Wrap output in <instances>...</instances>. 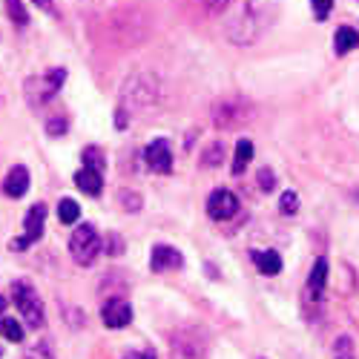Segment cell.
<instances>
[{
	"mask_svg": "<svg viewBox=\"0 0 359 359\" xmlns=\"http://www.w3.org/2000/svg\"><path fill=\"white\" fill-rule=\"evenodd\" d=\"M69 253L78 264H93L95 256L101 253V238L93 224H78L72 238H69Z\"/></svg>",
	"mask_w": 359,
	"mask_h": 359,
	"instance_id": "1",
	"label": "cell"
},
{
	"mask_svg": "<svg viewBox=\"0 0 359 359\" xmlns=\"http://www.w3.org/2000/svg\"><path fill=\"white\" fill-rule=\"evenodd\" d=\"M12 290H15V305L23 313L26 325L29 327H41L43 325V305H41V299H38V290L29 285V282H15Z\"/></svg>",
	"mask_w": 359,
	"mask_h": 359,
	"instance_id": "2",
	"label": "cell"
},
{
	"mask_svg": "<svg viewBox=\"0 0 359 359\" xmlns=\"http://www.w3.org/2000/svg\"><path fill=\"white\" fill-rule=\"evenodd\" d=\"M64 81H67V69H49L43 78H32L26 83V98L35 107H41L55 98V93L64 86Z\"/></svg>",
	"mask_w": 359,
	"mask_h": 359,
	"instance_id": "3",
	"label": "cell"
},
{
	"mask_svg": "<svg viewBox=\"0 0 359 359\" xmlns=\"http://www.w3.org/2000/svg\"><path fill=\"white\" fill-rule=\"evenodd\" d=\"M172 359H204V337L198 331H178L170 339Z\"/></svg>",
	"mask_w": 359,
	"mask_h": 359,
	"instance_id": "4",
	"label": "cell"
},
{
	"mask_svg": "<svg viewBox=\"0 0 359 359\" xmlns=\"http://www.w3.org/2000/svg\"><path fill=\"white\" fill-rule=\"evenodd\" d=\"M43 222H46V204H35L32 210L26 213V222H23L26 233L12 242V250H26L29 245H35L38 238L43 236Z\"/></svg>",
	"mask_w": 359,
	"mask_h": 359,
	"instance_id": "5",
	"label": "cell"
},
{
	"mask_svg": "<svg viewBox=\"0 0 359 359\" xmlns=\"http://www.w3.org/2000/svg\"><path fill=\"white\" fill-rule=\"evenodd\" d=\"M207 213H210L213 222H227L238 213V198L230 190H213L210 198H207Z\"/></svg>",
	"mask_w": 359,
	"mask_h": 359,
	"instance_id": "6",
	"label": "cell"
},
{
	"mask_svg": "<svg viewBox=\"0 0 359 359\" xmlns=\"http://www.w3.org/2000/svg\"><path fill=\"white\" fill-rule=\"evenodd\" d=\"M147 164L153 167L156 172H161V175H170L172 172V153H170V144L164 141V138H156L153 144L147 147Z\"/></svg>",
	"mask_w": 359,
	"mask_h": 359,
	"instance_id": "7",
	"label": "cell"
},
{
	"mask_svg": "<svg viewBox=\"0 0 359 359\" xmlns=\"http://www.w3.org/2000/svg\"><path fill=\"white\" fill-rule=\"evenodd\" d=\"M184 259L175 248L170 245H156L153 253H149V267H153L156 273H164V271H175V267H182Z\"/></svg>",
	"mask_w": 359,
	"mask_h": 359,
	"instance_id": "8",
	"label": "cell"
},
{
	"mask_svg": "<svg viewBox=\"0 0 359 359\" xmlns=\"http://www.w3.org/2000/svg\"><path fill=\"white\" fill-rule=\"evenodd\" d=\"M101 319H104L107 327H124L133 319V308L124 302V299H109V302L104 305V311H101Z\"/></svg>",
	"mask_w": 359,
	"mask_h": 359,
	"instance_id": "9",
	"label": "cell"
},
{
	"mask_svg": "<svg viewBox=\"0 0 359 359\" xmlns=\"http://www.w3.org/2000/svg\"><path fill=\"white\" fill-rule=\"evenodd\" d=\"M4 190H6L9 198L26 196V190H29V170L26 167H12L9 175H6V182H4Z\"/></svg>",
	"mask_w": 359,
	"mask_h": 359,
	"instance_id": "10",
	"label": "cell"
},
{
	"mask_svg": "<svg viewBox=\"0 0 359 359\" xmlns=\"http://www.w3.org/2000/svg\"><path fill=\"white\" fill-rule=\"evenodd\" d=\"M75 184H78V190H83L86 196H101V190H104V175H101L98 170L83 167V170L75 172Z\"/></svg>",
	"mask_w": 359,
	"mask_h": 359,
	"instance_id": "11",
	"label": "cell"
},
{
	"mask_svg": "<svg viewBox=\"0 0 359 359\" xmlns=\"http://www.w3.org/2000/svg\"><path fill=\"white\" fill-rule=\"evenodd\" d=\"M253 262L259 267V273H264V276H276L282 271V256L276 250H256Z\"/></svg>",
	"mask_w": 359,
	"mask_h": 359,
	"instance_id": "12",
	"label": "cell"
},
{
	"mask_svg": "<svg viewBox=\"0 0 359 359\" xmlns=\"http://www.w3.org/2000/svg\"><path fill=\"white\" fill-rule=\"evenodd\" d=\"M325 282H327V259H316L311 267V276H308V290L313 299H319L325 293Z\"/></svg>",
	"mask_w": 359,
	"mask_h": 359,
	"instance_id": "13",
	"label": "cell"
},
{
	"mask_svg": "<svg viewBox=\"0 0 359 359\" xmlns=\"http://www.w3.org/2000/svg\"><path fill=\"white\" fill-rule=\"evenodd\" d=\"M250 161H253V141L238 138L236 141V158H233V175H242Z\"/></svg>",
	"mask_w": 359,
	"mask_h": 359,
	"instance_id": "14",
	"label": "cell"
},
{
	"mask_svg": "<svg viewBox=\"0 0 359 359\" xmlns=\"http://www.w3.org/2000/svg\"><path fill=\"white\" fill-rule=\"evenodd\" d=\"M359 46V32L356 29H351V26H339L337 29V38H334V49H337V55H348L351 49H356Z\"/></svg>",
	"mask_w": 359,
	"mask_h": 359,
	"instance_id": "15",
	"label": "cell"
},
{
	"mask_svg": "<svg viewBox=\"0 0 359 359\" xmlns=\"http://www.w3.org/2000/svg\"><path fill=\"white\" fill-rule=\"evenodd\" d=\"M216 124L222 127V130H227V127H233L236 121H242L245 118V109L242 107H233V104H222L219 109H216Z\"/></svg>",
	"mask_w": 359,
	"mask_h": 359,
	"instance_id": "16",
	"label": "cell"
},
{
	"mask_svg": "<svg viewBox=\"0 0 359 359\" xmlns=\"http://www.w3.org/2000/svg\"><path fill=\"white\" fill-rule=\"evenodd\" d=\"M57 219H61V224H75L81 219V207L75 198H61V204H57Z\"/></svg>",
	"mask_w": 359,
	"mask_h": 359,
	"instance_id": "17",
	"label": "cell"
},
{
	"mask_svg": "<svg viewBox=\"0 0 359 359\" xmlns=\"http://www.w3.org/2000/svg\"><path fill=\"white\" fill-rule=\"evenodd\" d=\"M0 337L9 339V342H20V339H23L20 322H15L12 316H0Z\"/></svg>",
	"mask_w": 359,
	"mask_h": 359,
	"instance_id": "18",
	"label": "cell"
},
{
	"mask_svg": "<svg viewBox=\"0 0 359 359\" xmlns=\"http://www.w3.org/2000/svg\"><path fill=\"white\" fill-rule=\"evenodd\" d=\"M83 167L98 170V172L107 170V158L101 156V149H98V147H86V149H83Z\"/></svg>",
	"mask_w": 359,
	"mask_h": 359,
	"instance_id": "19",
	"label": "cell"
},
{
	"mask_svg": "<svg viewBox=\"0 0 359 359\" xmlns=\"http://www.w3.org/2000/svg\"><path fill=\"white\" fill-rule=\"evenodd\" d=\"M6 12H9V18H12L18 26H26V23H29V15H26V9H23L20 0H6Z\"/></svg>",
	"mask_w": 359,
	"mask_h": 359,
	"instance_id": "20",
	"label": "cell"
},
{
	"mask_svg": "<svg viewBox=\"0 0 359 359\" xmlns=\"http://www.w3.org/2000/svg\"><path fill=\"white\" fill-rule=\"evenodd\" d=\"M334 359H353V339L351 337H339L334 345Z\"/></svg>",
	"mask_w": 359,
	"mask_h": 359,
	"instance_id": "21",
	"label": "cell"
},
{
	"mask_svg": "<svg viewBox=\"0 0 359 359\" xmlns=\"http://www.w3.org/2000/svg\"><path fill=\"white\" fill-rule=\"evenodd\" d=\"M222 153H224L222 144H210V147H207V153L201 156V164L204 167H219L222 164Z\"/></svg>",
	"mask_w": 359,
	"mask_h": 359,
	"instance_id": "22",
	"label": "cell"
},
{
	"mask_svg": "<svg viewBox=\"0 0 359 359\" xmlns=\"http://www.w3.org/2000/svg\"><path fill=\"white\" fill-rule=\"evenodd\" d=\"M279 210H282L285 216L296 213V210H299V196H296V193H285L282 201H279Z\"/></svg>",
	"mask_w": 359,
	"mask_h": 359,
	"instance_id": "23",
	"label": "cell"
},
{
	"mask_svg": "<svg viewBox=\"0 0 359 359\" xmlns=\"http://www.w3.org/2000/svg\"><path fill=\"white\" fill-rule=\"evenodd\" d=\"M311 6H313V15H316V20H325L327 15H331L334 0H311Z\"/></svg>",
	"mask_w": 359,
	"mask_h": 359,
	"instance_id": "24",
	"label": "cell"
},
{
	"mask_svg": "<svg viewBox=\"0 0 359 359\" xmlns=\"http://www.w3.org/2000/svg\"><path fill=\"white\" fill-rule=\"evenodd\" d=\"M104 245H107V253H112V256H118V253H124V245H121V236H118V233H109Z\"/></svg>",
	"mask_w": 359,
	"mask_h": 359,
	"instance_id": "25",
	"label": "cell"
},
{
	"mask_svg": "<svg viewBox=\"0 0 359 359\" xmlns=\"http://www.w3.org/2000/svg\"><path fill=\"white\" fill-rule=\"evenodd\" d=\"M259 187L271 193V190L276 187V175H273L271 170H259Z\"/></svg>",
	"mask_w": 359,
	"mask_h": 359,
	"instance_id": "26",
	"label": "cell"
},
{
	"mask_svg": "<svg viewBox=\"0 0 359 359\" xmlns=\"http://www.w3.org/2000/svg\"><path fill=\"white\" fill-rule=\"evenodd\" d=\"M121 204L127 207V210H138L141 207V198L135 193H121Z\"/></svg>",
	"mask_w": 359,
	"mask_h": 359,
	"instance_id": "27",
	"label": "cell"
},
{
	"mask_svg": "<svg viewBox=\"0 0 359 359\" xmlns=\"http://www.w3.org/2000/svg\"><path fill=\"white\" fill-rule=\"evenodd\" d=\"M204 6L210 9L213 15H219V12H224V9L230 6V0H204Z\"/></svg>",
	"mask_w": 359,
	"mask_h": 359,
	"instance_id": "28",
	"label": "cell"
},
{
	"mask_svg": "<svg viewBox=\"0 0 359 359\" xmlns=\"http://www.w3.org/2000/svg\"><path fill=\"white\" fill-rule=\"evenodd\" d=\"M67 133V121L61 118V121H49V135H64Z\"/></svg>",
	"mask_w": 359,
	"mask_h": 359,
	"instance_id": "29",
	"label": "cell"
},
{
	"mask_svg": "<svg viewBox=\"0 0 359 359\" xmlns=\"http://www.w3.org/2000/svg\"><path fill=\"white\" fill-rule=\"evenodd\" d=\"M127 359H156V351H141V353H130Z\"/></svg>",
	"mask_w": 359,
	"mask_h": 359,
	"instance_id": "30",
	"label": "cell"
},
{
	"mask_svg": "<svg viewBox=\"0 0 359 359\" xmlns=\"http://www.w3.org/2000/svg\"><path fill=\"white\" fill-rule=\"evenodd\" d=\"M32 4H35V6H41L43 12H52V0H32Z\"/></svg>",
	"mask_w": 359,
	"mask_h": 359,
	"instance_id": "31",
	"label": "cell"
},
{
	"mask_svg": "<svg viewBox=\"0 0 359 359\" xmlns=\"http://www.w3.org/2000/svg\"><path fill=\"white\" fill-rule=\"evenodd\" d=\"M4 311H6V299L0 296V316H4Z\"/></svg>",
	"mask_w": 359,
	"mask_h": 359,
	"instance_id": "32",
	"label": "cell"
}]
</instances>
